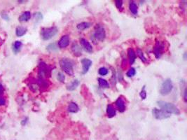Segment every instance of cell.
Wrapping results in <instances>:
<instances>
[{"label": "cell", "instance_id": "16", "mask_svg": "<svg viewBox=\"0 0 187 140\" xmlns=\"http://www.w3.org/2000/svg\"><path fill=\"white\" fill-rule=\"evenodd\" d=\"M106 114H107V117L110 118H113L116 116V109L112 105H108L106 107Z\"/></svg>", "mask_w": 187, "mask_h": 140}, {"label": "cell", "instance_id": "24", "mask_svg": "<svg viewBox=\"0 0 187 140\" xmlns=\"http://www.w3.org/2000/svg\"><path fill=\"white\" fill-rule=\"evenodd\" d=\"M135 53H137L136 56H138L139 59L141 60L143 62V63H146V62L147 61L146 57H145L144 55V53L142 52V51L140 48H137V51H136Z\"/></svg>", "mask_w": 187, "mask_h": 140}, {"label": "cell", "instance_id": "1", "mask_svg": "<svg viewBox=\"0 0 187 140\" xmlns=\"http://www.w3.org/2000/svg\"><path fill=\"white\" fill-rule=\"evenodd\" d=\"M157 105L162 110L170 113V114H171V113H173V114L175 115L180 114V110L177 107H176V105L172 103L160 100L157 102Z\"/></svg>", "mask_w": 187, "mask_h": 140}, {"label": "cell", "instance_id": "33", "mask_svg": "<svg viewBox=\"0 0 187 140\" xmlns=\"http://www.w3.org/2000/svg\"><path fill=\"white\" fill-rule=\"evenodd\" d=\"M28 120H29V118H28V117H25V118H23L21 123H20V124H21V126H25L26 124H27V123L28 122Z\"/></svg>", "mask_w": 187, "mask_h": 140}, {"label": "cell", "instance_id": "18", "mask_svg": "<svg viewBox=\"0 0 187 140\" xmlns=\"http://www.w3.org/2000/svg\"><path fill=\"white\" fill-rule=\"evenodd\" d=\"M80 82L78 79H74L69 84L67 85V90L69 91H73L75 89H77V87L79 85Z\"/></svg>", "mask_w": 187, "mask_h": 140}, {"label": "cell", "instance_id": "14", "mask_svg": "<svg viewBox=\"0 0 187 140\" xmlns=\"http://www.w3.org/2000/svg\"><path fill=\"white\" fill-rule=\"evenodd\" d=\"M128 56L130 64H133L135 63V62L136 58H137L136 53H135V52L133 48H129L128 49Z\"/></svg>", "mask_w": 187, "mask_h": 140}, {"label": "cell", "instance_id": "17", "mask_svg": "<svg viewBox=\"0 0 187 140\" xmlns=\"http://www.w3.org/2000/svg\"><path fill=\"white\" fill-rule=\"evenodd\" d=\"M67 111H68L69 113H76L79 111V107L76 102H72L69 104L68 107H67Z\"/></svg>", "mask_w": 187, "mask_h": 140}, {"label": "cell", "instance_id": "20", "mask_svg": "<svg viewBox=\"0 0 187 140\" xmlns=\"http://www.w3.org/2000/svg\"><path fill=\"white\" fill-rule=\"evenodd\" d=\"M23 43L21 41H15V42L13 43V46H12V49L13 51H14V53L15 54L19 53V52L21 50Z\"/></svg>", "mask_w": 187, "mask_h": 140}, {"label": "cell", "instance_id": "32", "mask_svg": "<svg viewBox=\"0 0 187 140\" xmlns=\"http://www.w3.org/2000/svg\"><path fill=\"white\" fill-rule=\"evenodd\" d=\"M1 16L2 19H3L4 20H9V15H8L6 12L5 11H3L2 12L1 14Z\"/></svg>", "mask_w": 187, "mask_h": 140}, {"label": "cell", "instance_id": "23", "mask_svg": "<svg viewBox=\"0 0 187 140\" xmlns=\"http://www.w3.org/2000/svg\"><path fill=\"white\" fill-rule=\"evenodd\" d=\"M129 9L133 15H137V14H138V7H137V4L133 2H131L130 3Z\"/></svg>", "mask_w": 187, "mask_h": 140}, {"label": "cell", "instance_id": "22", "mask_svg": "<svg viewBox=\"0 0 187 140\" xmlns=\"http://www.w3.org/2000/svg\"><path fill=\"white\" fill-rule=\"evenodd\" d=\"M98 84H99L100 87L102 88V89H109V88H110V84H109L107 81L102 79V78H98Z\"/></svg>", "mask_w": 187, "mask_h": 140}, {"label": "cell", "instance_id": "26", "mask_svg": "<svg viewBox=\"0 0 187 140\" xmlns=\"http://www.w3.org/2000/svg\"><path fill=\"white\" fill-rule=\"evenodd\" d=\"M33 17H34V19H35L36 23L41 22L44 19L43 15L41 12H35V14H33Z\"/></svg>", "mask_w": 187, "mask_h": 140}, {"label": "cell", "instance_id": "3", "mask_svg": "<svg viewBox=\"0 0 187 140\" xmlns=\"http://www.w3.org/2000/svg\"><path fill=\"white\" fill-rule=\"evenodd\" d=\"M60 66L61 69L69 76H74V62L69 58H62L60 60Z\"/></svg>", "mask_w": 187, "mask_h": 140}, {"label": "cell", "instance_id": "15", "mask_svg": "<svg viewBox=\"0 0 187 140\" xmlns=\"http://www.w3.org/2000/svg\"><path fill=\"white\" fill-rule=\"evenodd\" d=\"M31 16H32V14H31L30 11H25L20 14L19 18V20L20 23L27 22L30 20Z\"/></svg>", "mask_w": 187, "mask_h": 140}, {"label": "cell", "instance_id": "8", "mask_svg": "<svg viewBox=\"0 0 187 140\" xmlns=\"http://www.w3.org/2000/svg\"><path fill=\"white\" fill-rule=\"evenodd\" d=\"M152 114L154 117L157 120H163L170 117V114L165 112L162 109H158L157 108H154L152 110Z\"/></svg>", "mask_w": 187, "mask_h": 140}, {"label": "cell", "instance_id": "28", "mask_svg": "<svg viewBox=\"0 0 187 140\" xmlns=\"http://www.w3.org/2000/svg\"><path fill=\"white\" fill-rule=\"evenodd\" d=\"M145 89H146V85H144V86L142 87L141 92L139 93V96L142 100H145L147 98V92Z\"/></svg>", "mask_w": 187, "mask_h": 140}, {"label": "cell", "instance_id": "12", "mask_svg": "<svg viewBox=\"0 0 187 140\" xmlns=\"http://www.w3.org/2000/svg\"><path fill=\"white\" fill-rule=\"evenodd\" d=\"M115 104H116V107H117L119 112L123 113L124 111H126V102H125V100L121 97H118V99L116 100Z\"/></svg>", "mask_w": 187, "mask_h": 140}, {"label": "cell", "instance_id": "13", "mask_svg": "<svg viewBox=\"0 0 187 140\" xmlns=\"http://www.w3.org/2000/svg\"><path fill=\"white\" fill-rule=\"evenodd\" d=\"M72 52L76 57H79L82 55V48L77 43H74L72 46Z\"/></svg>", "mask_w": 187, "mask_h": 140}, {"label": "cell", "instance_id": "19", "mask_svg": "<svg viewBox=\"0 0 187 140\" xmlns=\"http://www.w3.org/2000/svg\"><path fill=\"white\" fill-rule=\"evenodd\" d=\"M27 32V29L23 26H19L15 28V35L17 37H20L24 36Z\"/></svg>", "mask_w": 187, "mask_h": 140}, {"label": "cell", "instance_id": "31", "mask_svg": "<svg viewBox=\"0 0 187 140\" xmlns=\"http://www.w3.org/2000/svg\"><path fill=\"white\" fill-rule=\"evenodd\" d=\"M123 1L122 0H116L115 5L118 9H121L123 7Z\"/></svg>", "mask_w": 187, "mask_h": 140}, {"label": "cell", "instance_id": "37", "mask_svg": "<svg viewBox=\"0 0 187 140\" xmlns=\"http://www.w3.org/2000/svg\"><path fill=\"white\" fill-rule=\"evenodd\" d=\"M184 102H186V89H184Z\"/></svg>", "mask_w": 187, "mask_h": 140}, {"label": "cell", "instance_id": "36", "mask_svg": "<svg viewBox=\"0 0 187 140\" xmlns=\"http://www.w3.org/2000/svg\"><path fill=\"white\" fill-rule=\"evenodd\" d=\"M4 93V89L3 85H2V84H0V96L3 95Z\"/></svg>", "mask_w": 187, "mask_h": 140}, {"label": "cell", "instance_id": "7", "mask_svg": "<svg viewBox=\"0 0 187 140\" xmlns=\"http://www.w3.org/2000/svg\"><path fill=\"white\" fill-rule=\"evenodd\" d=\"M172 89H173V85H172V80L170 79H167L163 82L161 87H160V95H162L163 96L168 95L172 92Z\"/></svg>", "mask_w": 187, "mask_h": 140}, {"label": "cell", "instance_id": "11", "mask_svg": "<svg viewBox=\"0 0 187 140\" xmlns=\"http://www.w3.org/2000/svg\"><path fill=\"white\" fill-rule=\"evenodd\" d=\"M69 41H70V39H69V36L68 35H63L58 42V48H65L66 47H67V46H69Z\"/></svg>", "mask_w": 187, "mask_h": 140}, {"label": "cell", "instance_id": "29", "mask_svg": "<svg viewBox=\"0 0 187 140\" xmlns=\"http://www.w3.org/2000/svg\"><path fill=\"white\" fill-rule=\"evenodd\" d=\"M136 74V70L133 67H131L128 72H126V76L128 77H132Z\"/></svg>", "mask_w": 187, "mask_h": 140}, {"label": "cell", "instance_id": "35", "mask_svg": "<svg viewBox=\"0 0 187 140\" xmlns=\"http://www.w3.org/2000/svg\"><path fill=\"white\" fill-rule=\"evenodd\" d=\"M126 63H127V60H126V58H123V61H122V63H121V66L123 68H125V67H126Z\"/></svg>", "mask_w": 187, "mask_h": 140}, {"label": "cell", "instance_id": "10", "mask_svg": "<svg viewBox=\"0 0 187 140\" xmlns=\"http://www.w3.org/2000/svg\"><path fill=\"white\" fill-rule=\"evenodd\" d=\"M81 64H82L81 74H87L88 70H89V69H90V67L92 66L93 62L90 60V59L84 58L81 60Z\"/></svg>", "mask_w": 187, "mask_h": 140}, {"label": "cell", "instance_id": "27", "mask_svg": "<svg viewBox=\"0 0 187 140\" xmlns=\"http://www.w3.org/2000/svg\"><path fill=\"white\" fill-rule=\"evenodd\" d=\"M108 73H109L108 69H106L105 67H100L99 70H98V74L101 75V76H106V75L108 74Z\"/></svg>", "mask_w": 187, "mask_h": 140}, {"label": "cell", "instance_id": "30", "mask_svg": "<svg viewBox=\"0 0 187 140\" xmlns=\"http://www.w3.org/2000/svg\"><path fill=\"white\" fill-rule=\"evenodd\" d=\"M57 79L60 82L64 83V81H65V76H64V74L62 72H58V74H57Z\"/></svg>", "mask_w": 187, "mask_h": 140}, {"label": "cell", "instance_id": "9", "mask_svg": "<svg viewBox=\"0 0 187 140\" xmlns=\"http://www.w3.org/2000/svg\"><path fill=\"white\" fill-rule=\"evenodd\" d=\"M80 41V44H81V48L84 49V50L87 52V53H91L93 52V48L92 45L90 44V42H88V41L85 39L84 38H81L79 39Z\"/></svg>", "mask_w": 187, "mask_h": 140}, {"label": "cell", "instance_id": "25", "mask_svg": "<svg viewBox=\"0 0 187 140\" xmlns=\"http://www.w3.org/2000/svg\"><path fill=\"white\" fill-rule=\"evenodd\" d=\"M46 50L49 52H56L58 51V46L56 43H53L46 46Z\"/></svg>", "mask_w": 187, "mask_h": 140}, {"label": "cell", "instance_id": "2", "mask_svg": "<svg viewBox=\"0 0 187 140\" xmlns=\"http://www.w3.org/2000/svg\"><path fill=\"white\" fill-rule=\"evenodd\" d=\"M58 32V29L56 26H52V27H42L40 32L41 38L44 41H48L55 37Z\"/></svg>", "mask_w": 187, "mask_h": 140}, {"label": "cell", "instance_id": "5", "mask_svg": "<svg viewBox=\"0 0 187 140\" xmlns=\"http://www.w3.org/2000/svg\"><path fill=\"white\" fill-rule=\"evenodd\" d=\"M106 38V32L105 28H104L102 25H97L95 29V32L93 35V41H103Z\"/></svg>", "mask_w": 187, "mask_h": 140}, {"label": "cell", "instance_id": "38", "mask_svg": "<svg viewBox=\"0 0 187 140\" xmlns=\"http://www.w3.org/2000/svg\"><path fill=\"white\" fill-rule=\"evenodd\" d=\"M184 60H186V53H184Z\"/></svg>", "mask_w": 187, "mask_h": 140}, {"label": "cell", "instance_id": "34", "mask_svg": "<svg viewBox=\"0 0 187 140\" xmlns=\"http://www.w3.org/2000/svg\"><path fill=\"white\" fill-rule=\"evenodd\" d=\"M6 104V100L4 97H2L0 96V106H4Z\"/></svg>", "mask_w": 187, "mask_h": 140}, {"label": "cell", "instance_id": "21", "mask_svg": "<svg viewBox=\"0 0 187 140\" xmlns=\"http://www.w3.org/2000/svg\"><path fill=\"white\" fill-rule=\"evenodd\" d=\"M92 25V23H89V22H82L81 23H79L77 25V29L79 30H85L86 29H88L90 26Z\"/></svg>", "mask_w": 187, "mask_h": 140}, {"label": "cell", "instance_id": "4", "mask_svg": "<svg viewBox=\"0 0 187 140\" xmlns=\"http://www.w3.org/2000/svg\"><path fill=\"white\" fill-rule=\"evenodd\" d=\"M53 67L48 66L44 62H41L39 64V72L38 78L39 79H46L50 77L51 75V72L53 71Z\"/></svg>", "mask_w": 187, "mask_h": 140}, {"label": "cell", "instance_id": "6", "mask_svg": "<svg viewBox=\"0 0 187 140\" xmlns=\"http://www.w3.org/2000/svg\"><path fill=\"white\" fill-rule=\"evenodd\" d=\"M165 49V44L163 41H156L153 48V53H154L156 58L159 59L160 57L164 53Z\"/></svg>", "mask_w": 187, "mask_h": 140}]
</instances>
